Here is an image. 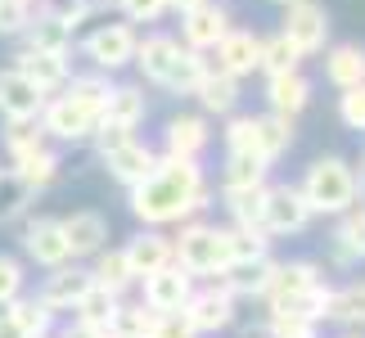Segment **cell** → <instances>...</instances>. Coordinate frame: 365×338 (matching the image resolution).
Returning a JSON list of instances; mask_svg holds the SVG:
<instances>
[{"mask_svg": "<svg viewBox=\"0 0 365 338\" xmlns=\"http://www.w3.org/2000/svg\"><path fill=\"white\" fill-rule=\"evenodd\" d=\"M212 208V185H207L199 158H158V167L131 185V212L140 225H180L190 217H203Z\"/></svg>", "mask_w": 365, "mask_h": 338, "instance_id": "6da1fadb", "label": "cell"}, {"mask_svg": "<svg viewBox=\"0 0 365 338\" xmlns=\"http://www.w3.org/2000/svg\"><path fill=\"white\" fill-rule=\"evenodd\" d=\"M172 248H176V262L185 266L194 280H221L230 271V235H226V225L190 217V221L176 225Z\"/></svg>", "mask_w": 365, "mask_h": 338, "instance_id": "7a4b0ae2", "label": "cell"}, {"mask_svg": "<svg viewBox=\"0 0 365 338\" xmlns=\"http://www.w3.org/2000/svg\"><path fill=\"white\" fill-rule=\"evenodd\" d=\"M298 190H302V199H307V208H312L316 217H339V212H347V208L361 199L352 163L339 158V153L316 158L312 167H307V176H302Z\"/></svg>", "mask_w": 365, "mask_h": 338, "instance_id": "3957f363", "label": "cell"}, {"mask_svg": "<svg viewBox=\"0 0 365 338\" xmlns=\"http://www.w3.org/2000/svg\"><path fill=\"white\" fill-rule=\"evenodd\" d=\"M36 122H41V131H46V140L81 145V140H95V131H100L104 104L100 100H81V95H73V91H54Z\"/></svg>", "mask_w": 365, "mask_h": 338, "instance_id": "277c9868", "label": "cell"}, {"mask_svg": "<svg viewBox=\"0 0 365 338\" xmlns=\"http://www.w3.org/2000/svg\"><path fill=\"white\" fill-rule=\"evenodd\" d=\"M190 320L194 334H226L235 325V316H240V298L226 289V280H203V285H194L185 312H180Z\"/></svg>", "mask_w": 365, "mask_h": 338, "instance_id": "5b68a950", "label": "cell"}, {"mask_svg": "<svg viewBox=\"0 0 365 338\" xmlns=\"http://www.w3.org/2000/svg\"><path fill=\"white\" fill-rule=\"evenodd\" d=\"M312 208H307L302 190L298 185H266V208H262V225L271 239H289V235H302L312 225Z\"/></svg>", "mask_w": 365, "mask_h": 338, "instance_id": "8992f818", "label": "cell"}, {"mask_svg": "<svg viewBox=\"0 0 365 338\" xmlns=\"http://www.w3.org/2000/svg\"><path fill=\"white\" fill-rule=\"evenodd\" d=\"M194 280L180 262H167L163 271H153V275H145L140 280V293H145V307H153L158 316H172V312H185V302H190V293H194Z\"/></svg>", "mask_w": 365, "mask_h": 338, "instance_id": "52a82bcc", "label": "cell"}, {"mask_svg": "<svg viewBox=\"0 0 365 338\" xmlns=\"http://www.w3.org/2000/svg\"><path fill=\"white\" fill-rule=\"evenodd\" d=\"M316 285H325V266L312 262V257H298V262H279L275 271V285L271 293H266V312H284V307H293L298 298H307Z\"/></svg>", "mask_w": 365, "mask_h": 338, "instance_id": "ba28073f", "label": "cell"}, {"mask_svg": "<svg viewBox=\"0 0 365 338\" xmlns=\"http://www.w3.org/2000/svg\"><path fill=\"white\" fill-rule=\"evenodd\" d=\"M23 257L32 262V266H41V271H54V266L73 262L59 217H32V221L23 225Z\"/></svg>", "mask_w": 365, "mask_h": 338, "instance_id": "9c48e42d", "label": "cell"}, {"mask_svg": "<svg viewBox=\"0 0 365 338\" xmlns=\"http://www.w3.org/2000/svg\"><path fill=\"white\" fill-rule=\"evenodd\" d=\"M135 41L140 36L126 23H104L81 41V50H86V59L100 68V73H118V68H126L135 59Z\"/></svg>", "mask_w": 365, "mask_h": 338, "instance_id": "30bf717a", "label": "cell"}, {"mask_svg": "<svg viewBox=\"0 0 365 338\" xmlns=\"http://www.w3.org/2000/svg\"><path fill=\"white\" fill-rule=\"evenodd\" d=\"M95 285V275H91V266H77V262H63V266H54V271L41 280V289H36V298L50 307L54 316H73V307L81 302V293H86Z\"/></svg>", "mask_w": 365, "mask_h": 338, "instance_id": "8fae6325", "label": "cell"}, {"mask_svg": "<svg viewBox=\"0 0 365 338\" xmlns=\"http://www.w3.org/2000/svg\"><path fill=\"white\" fill-rule=\"evenodd\" d=\"M50 95L27 81L19 68H0V118L5 122H36Z\"/></svg>", "mask_w": 365, "mask_h": 338, "instance_id": "7c38bea8", "label": "cell"}, {"mask_svg": "<svg viewBox=\"0 0 365 338\" xmlns=\"http://www.w3.org/2000/svg\"><path fill=\"white\" fill-rule=\"evenodd\" d=\"M302 54H320L329 41V14L316 5V0H298V5L284 9V27H279Z\"/></svg>", "mask_w": 365, "mask_h": 338, "instance_id": "4fadbf2b", "label": "cell"}, {"mask_svg": "<svg viewBox=\"0 0 365 338\" xmlns=\"http://www.w3.org/2000/svg\"><path fill=\"white\" fill-rule=\"evenodd\" d=\"M257 59H262V36L244 32V27H230V32L212 46V68L226 73V77H235V81L257 73Z\"/></svg>", "mask_w": 365, "mask_h": 338, "instance_id": "5bb4252c", "label": "cell"}, {"mask_svg": "<svg viewBox=\"0 0 365 338\" xmlns=\"http://www.w3.org/2000/svg\"><path fill=\"white\" fill-rule=\"evenodd\" d=\"M54 334V312L41 298H14L5 302V316H0V338H50Z\"/></svg>", "mask_w": 365, "mask_h": 338, "instance_id": "9a60e30c", "label": "cell"}, {"mask_svg": "<svg viewBox=\"0 0 365 338\" xmlns=\"http://www.w3.org/2000/svg\"><path fill=\"white\" fill-rule=\"evenodd\" d=\"M329 257H334V266H343V271L365 262V199H356L347 212H339L334 235H329Z\"/></svg>", "mask_w": 365, "mask_h": 338, "instance_id": "2e32d148", "label": "cell"}, {"mask_svg": "<svg viewBox=\"0 0 365 338\" xmlns=\"http://www.w3.org/2000/svg\"><path fill=\"white\" fill-rule=\"evenodd\" d=\"M126 252V262H131V271L135 280H145L153 271H163L167 262H176V248H172V235H163V230H153V225H140V235H131L122 244Z\"/></svg>", "mask_w": 365, "mask_h": 338, "instance_id": "e0dca14e", "label": "cell"}, {"mask_svg": "<svg viewBox=\"0 0 365 338\" xmlns=\"http://www.w3.org/2000/svg\"><path fill=\"white\" fill-rule=\"evenodd\" d=\"M226 32H230V14L221 9V5H212V0H203V5H194V9L180 14V36H185L190 50H203L207 54Z\"/></svg>", "mask_w": 365, "mask_h": 338, "instance_id": "ac0fdd59", "label": "cell"}, {"mask_svg": "<svg viewBox=\"0 0 365 338\" xmlns=\"http://www.w3.org/2000/svg\"><path fill=\"white\" fill-rule=\"evenodd\" d=\"M59 225H63V239H68L73 262H86L100 248H108V221L100 212H91V208H81V212H73V217H59Z\"/></svg>", "mask_w": 365, "mask_h": 338, "instance_id": "d6986e66", "label": "cell"}, {"mask_svg": "<svg viewBox=\"0 0 365 338\" xmlns=\"http://www.w3.org/2000/svg\"><path fill=\"white\" fill-rule=\"evenodd\" d=\"M14 68H19L27 81H36L46 95L63 91V81L73 77V73H68V54L63 50H32V46H27V50L14 54Z\"/></svg>", "mask_w": 365, "mask_h": 338, "instance_id": "ffe728a7", "label": "cell"}, {"mask_svg": "<svg viewBox=\"0 0 365 338\" xmlns=\"http://www.w3.org/2000/svg\"><path fill=\"white\" fill-rule=\"evenodd\" d=\"M207 145H212V131H207V118H199V113H180V118H172L167 131H163V153L167 158H199Z\"/></svg>", "mask_w": 365, "mask_h": 338, "instance_id": "44dd1931", "label": "cell"}, {"mask_svg": "<svg viewBox=\"0 0 365 338\" xmlns=\"http://www.w3.org/2000/svg\"><path fill=\"white\" fill-rule=\"evenodd\" d=\"M104 167H108V176H113L118 185L131 190V185H140V180L158 167V153H153L149 145H140V140H126V145L104 153Z\"/></svg>", "mask_w": 365, "mask_h": 338, "instance_id": "7402d4cb", "label": "cell"}, {"mask_svg": "<svg viewBox=\"0 0 365 338\" xmlns=\"http://www.w3.org/2000/svg\"><path fill=\"white\" fill-rule=\"evenodd\" d=\"M275 271H279V262L266 252V257H257V262H235L221 280H226V289L244 302V298H266L271 285H275Z\"/></svg>", "mask_w": 365, "mask_h": 338, "instance_id": "603a6c76", "label": "cell"}, {"mask_svg": "<svg viewBox=\"0 0 365 338\" xmlns=\"http://www.w3.org/2000/svg\"><path fill=\"white\" fill-rule=\"evenodd\" d=\"M266 104L271 113H284V118H298V113L312 104V81L302 73H284V77H266Z\"/></svg>", "mask_w": 365, "mask_h": 338, "instance_id": "cb8c5ba5", "label": "cell"}, {"mask_svg": "<svg viewBox=\"0 0 365 338\" xmlns=\"http://www.w3.org/2000/svg\"><path fill=\"white\" fill-rule=\"evenodd\" d=\"M59 172H63V163H59V153H54L50 145H41L32 153H23V158H14V176H19L32 194L50 190L54 180H59Z\"/></svg>", "mask_w": 365, "mask_h": 338, "instance_id": "d4e9b609", "label": "cell"}, {"mask_svg": "<svg viewBox=\"0 0 365 338\" xmlns=\"http://www.w3.org/2000/svg\"><path fill=\"white\" fill-rule=\"evenodd\" d=\"M118 307H122V293L104 289V285H91L86 293H81V302L73 307V320L108 334V329H113V320H118Z\"/></svg>", "mask_w": 365, "mask_h": 338, "instance_id": "484cf974", "label": "cell"}, {"mask_svg": "<svg viewBox=\"0 0 365 338\" xmlns=\"http://www.w3.org/2000/svg\"><path fill=\"white\" fill-rule=\"evenodd\" d=\"M194 95H199V104L203 113H217V118H230L235 104H240V81L226 77V73H217V68H207L203 81L194 86Z\"/></svg>", "mask_w": 365, "mask_h": 338, "instance_id": "4316f807", "label": "cell"}, {"mask_svg": "<svg viewBox=\"0 0 365 338\" xmlns=\"http://www.w3.org/2000/svg\"><path fill=\"white\" fill-rule=\"evenodd\" d=\"M176 59V41L172 36H145V41H135V68H140V77L153 81V86H163V77H167V68H172Z\"/></svg>", "mask_w": 365, "mask_h": 338, "instance_id": "83f0119b", "label": "cell"}, {"mask_svg": "<svg viewBox=\"0 0 365 338\" xmlns=\"http://www.w3.org/2000/svg\"><path fill=\"white\" fill-rule=\"evenodd\" d=\"M266 176H271V163H262L257 153H230L226 172H221V194L257 190V185H266Z\"/></svg>", "mask_w": 365, "mask_h": 338, "instance_id": "f1b7e54d", "label": "cell"}, {"mask_svg": "<svg viewBox=\"0 0 365 338\" xmlns=\"http://www.w3.org/2000/svg\"><path fill=\"white\" fill-rule=\"evenodd\" d=\"M207 68H212V63L203 59V50L176 46V59H172V68H167L163 86H167V91H176V95H194V86L203 81V73H207Z\"/></svg>", "mask_w": 365, "mask_h": 338, "instance_id": "f546056e", "label": "cell"}, {"mask_svg": "<svg viewBox=\"0 0 365 338\" xmlns=\"http://www.w3.org/2000/svg\"><path fill=\"white\" fill-rule=\"evenodd\" d=\"M145 91L140 86H113L108 91V104H104V122H113V126H126V131H135L140 122H145Z\"/></svg>", "mask_w": 365, "mask_h": 338, "instance_id": "4dcf8cb0", "label": "cell"}, {"mask_svg": "<svg viewBox=\"0 0 365 338\" xmlns=\"http://www.w3.org/2000/svg\"><path fill=\"white\" fill-rule=\"evenodd\" d=\"M91 275H95V285H104V289H113V293H126V289H135V285H140L122 248H100V252H95Z\"/></svg>", "mask_w": 365, "mask_h": 338, "instance_id": "1f68e13d", "label": "cell"}, {"mask_svg": "<svg viewBox=\"0 0 365 338\" xmlns=\"http://www.w3.org/2000/svg\"><path fill=\"white\" fill-rule=\"evenodd\" d=\"M325 77L339 91L361 86V81H365V46H334L325 54Z\"/></svg>", "mask_w": 365, "mask_h": 338, "instance_id": "d6a6232c", "label": "cell"}, {"mask_svg": "<svg viewBox=\"0 0 365 338\" xmlns=\"http://www.w3.org/2000/svg\"><path fill=\"white\" fill-rule=\"evenodd\" d=\"M302 59H307V54H302L298 46H293V41H289L284 32H275V36H266V41H262L257 73H266V77H284V73H298Z\"/></svg>", "mask_w": 365, "mask_h": 338, "instance_id": "836d02e7", "label": "cell"}, {"mask_svg": "<svg viewBox=\"0 0 365 338\" xmlns=\"http://www.w3.org/2000/svg\"><path fill=\"white\" fill-rule=\"evenodd\" d=\"M329 320L343 329H365V280H347L329 298Z\"/></svg>", "mask_w": 365, "mask_h": 338, "instance_id": "e575fe53", "label": "cell"}, {"mask_svg": "<svg viewBox=\"0 0 365 338\" xmlns=\"http://www.w3.org/2000/svg\"><path fill=\"white\" fill-rule=\"evenodd\" d=\"M289 145H293V118H284V113H262L257 118V153L266 163H275Z\"/></svg>", "mask_w": 365, "mask_h": 338, "instance_id": "d590c367", "label": "cell"}, {"mask_svg": "<svg viewBox=\"0 0 365 338\" xmlns=\"http://www.w3.org/2000/svg\"><path fill=\"white\" fill-rule=\"evenodd\" d=\"M266 185H271V180H266ZM266 185H257V190H235V194H221V203H226V212H230V225H248V230H266V225H262Z\"/></svg>", "mask_w": 365, "mask_h": 338, "instance_id": "8d00e7d4", "label": "cell"}, {"mask_svg": "<svg viewBox=\"0 0 365 338\" xmlns=\"http://www.w3.org/2000/svg\"><path fill=\"white\" fill-rule=\"evenodd\" d=\"M226 235H230V266L235 262H257L275 244L266 230H248V225H226Z\"/></svg>", "mask_w": 365, "mask_h": 338, "instance_id": "74e56055", "label": "cell"}, {"mask_svg": "<svg viewBox=\"0 0 365 338\" xmlns=\"http://www.w3.org/2000/svg\"><path fill=\"white\" fill-rule=\"evenodd\" d=\"M27 46L32 50H63L68 54V46H73V27L50 19V14H41V19H32V27H27Z\"/></svg>", "mask_w": 365, "mask_h": 338, "instance_id": "f35d334b", "label": "cell"}, {"mask_svg": "<svg viewBox=\"0 0 365 338\" xmlns=\"http://www.w3.org/2000/svg\"><path fill=\"white\" fill-rule=\"evenodd\" d=\"M27 203H32V190H27L14 172H0V225L19 221L27 212Z\"/></svg>", "mask_w": 365, "mask_h": 338, "instance_id": "ab89813d", "label": "cell"}, {"mask_svg": "<svg viewBox=\"0 0 365 338\" xmlns=\"http://www.w3.org/2000/svg\"><path fill=\"white\" fill-rule=\"evenodd\" d=\"M266 338H320V325L293 312H266Z\"/></svg>", "mask_w": 365, "mask_h": 338, "instance_id": "60d3db41", "label": "cell"}, {"mask_svg": "<svg viewBox=\"0 0 365 338\" xmlns=\"http://www.w3.org/2000/svg\"><path fill=\"white\" fill-rule=\"evenodd\" d=\"M226 149L230 153H257V118H252V113H230V122H226ZM257 158H262V153H257Z\"/></svg>", "mask_w": 365, "mask_h": 338, "instance_id": "b9f144b4", "label": "cell"}, {"mask_svg": "<svg viewBox=\"0 0 365 338\" xmlns=\"http://www.w3.org/2000/svg\"><path fill=\"white\" fill-rule=\"evenodd\" d=\"M153 307H145V302H122L118 307V320H113V334H122V338H145L149 334V325H153Z\"/></svg>", "mask_w": 365, "mask_h": 338, "instance_id": "7bdbcfd3", "label": "cell"}, {"mask_svg": "<svg viewBox=\"0 0 365 338\" xmlns=\"http://www.w3.org/2000/svg\"><path fill=\"white\" fill-rule=\"evenodd\" d=\"M41 145H46L41 122H5V149H9V158H23V153H32Z\"/></svg>", "mask_w": 365, "mask_h": 338, "instance_id": "ee69618b", "label": "cell"}, {"mask_svg": "<svg viewBox=\"0 0 365 338\" xmlns=\"http://www.w3.org/2000/svg\"><path fill=\"white\" fill-rule=\"evenodd\" d=\"M27 293V266L14 252H0V302H14Z\"/></svg>", "mask_w": 365, "mask_h": 338, "instance_id": "f6af8a7d", "label": "cell"}, {"mask_svg": "<svg viewBox=\"0 0 365 338\" xmlns=\"http://www.w3.org/2000/svg\"><path fill=\"white\" fill-rule=\"evenodd\" d=\"M339 122L347 126V131L365 135V81H361V86H347L339 95Z\"/></svg>", "mask_w": 365, "mask_h": 338, "instance_id": "bcb514c9", "label": "cell"}, {"mask_svg": "<svg viewBox=\"0 0 365 338\" xmlns=\"http://www.w3.org/2000/svg\"><path fill=\"white\" fill-rule=\"evenodd\" d=\"M32 27V0H0V36H23Z\"/></svg>", "mask_w": 365, "mask_h": 338, "instance_id": "7dc6e473", "label": "cell"}, {"mask_svg": "<svg viewBox=\"0 0 365 338\" xmlns=\"http://www.w3.org/2000/svg\"><path fill=\"white\" fill-rule=\"evenodd\" d=\"M145 338H199V334L190 329V320L180 312H172V316H153V325H149Z\"/></svg>", "mask_w": 365, "mask_h": 338, "instance_id": "c3c4849f", "label": "cell"}, {"mask_svg": "<svg viewBox=\"0 0 365 338\" xmlns=\"http://www.w3.org/2000/svg\"><path fill=\"white\" fill-rule=\"evenodd\" d=\"M118 5L131 23H158L167 14V0H118Z\"/></svg>", "mask_w": 365, "mask_h": 338, "instance_id": "681fc988", "label": "cell"}, {"mask_svg": "<svg viewBox=\"0 0 365 338\" xmlns=\"http://www.w3.org/2000/svg\"><path fill=\"white\" fill-rule=\"evenodd\" d=\"M46 14L59 19V23H68V27H77L91 14V0H46Z\"/></svg>", "mask_w": 365, "mask_h": 338, "instance_id": "f907efd6", "label": "cell"}, {"mask_svg": "<svg viewBox=\"0 0 365 338\" xmlns=\"http://www.w3.org/2000/svg\"><path fill=\"white\" fill-rule=\"evenodd\" d=\"M59 338H104V329H91V325H81V320H73V325H63Z\"/></svg>", "mask_w": 365, "mask_h": 338, "instance_id": "816d5d0a", "label": "cell"}, {"mask_svg": "<svg viewBox=\"0 0 365 338\" xmlns=\"http://www.w3.org/2000/svg\"><path fill=\"white\" fill-rule=\"evenodd\" d=\"M194 5H203V0H167V9H176V14H185V9H194Z\"/></svg>", "mask_w": 365, "mask_h": 338, "instance_id": "f5cc1de1", "label": "cell"}, {"mask_svg": "<svg viewBox=\"0 0 365 338\" xmlns=\"http://www.w3.org/2000/svg\"><path fill=\"white\" fill-rule=\"evenodd\" d=\"M343 338H365V329H343Z\"/></svg>", "mask_w": 365, "mask_h": 338, "instance_id": "db71d44e", "label": "cell"}, {"mask_svg": "<svg viewBox=\"0 0 365 338\" xmlns=\"http://www.w3.org/2000/svg\"><path fill=\"white\" fill-rule=\"evenodd\" d=\"M275 5H284V9H289V5H298V0H275Z\"/></svg>", "mask_w": 365, "mask_h": 338, "instance_id": "11a10c76", "label": "cell"}, {"mask_svg": "<svg viewBox=\"0 0 365 338\" xmlns=\"http://www.w3.org/2000/svg\"><path fill=\"white\" fill-rule=\"evenodd\" d=\"M0 316H5V302H0Z\"/></svg>", "mask_w": 365, "mask_h": 338, "instance_id": "9f6ffc18", "label": "cell"}, {"mask_svg": "<svg viewBox=\"0 0 365 338\" xmlns=\"http://www.w3.org/2000/svg\"><path fill=\"white\" fill-rule=\"evenodd\" d=\"M50 338H54V334H50Z\"/></svg>", "mask_w": 365, "mask_h": 338, "instance_id": "6f0895ef", "label": "cell"}]
</instances>
